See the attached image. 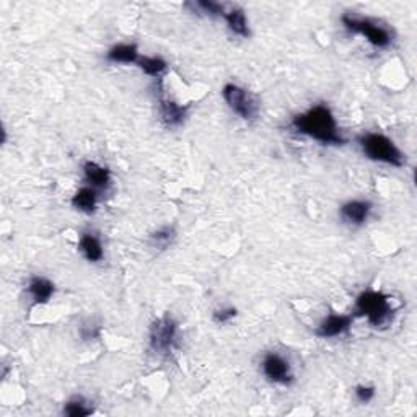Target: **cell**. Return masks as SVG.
Here are the masks:
<instances>
[{
	"mask_svg": "<svg viewBox=\"0 0 417 417\" xmlns=\"http://www.w3.org/2000/svg\"><path fill=\"white\" fill-rule=\"evenodd\" d=\"M292 127L299 134L321 142L323 145H342L344 139L339 134V127L333 111L325 105H316L305 113L295 116Z\"/></svg>",
	"mask_w": 417,
	"mask_h": 417,
	"instance_id": "1",
	"label": "cell"
},
{
	"mask_svg": "<svg viewBox=\"0 0 417 417\" xmlns=\"http://www.w3.org/2000/svg\"><path fill=\"white\" fill-rule=\"evenodd\" d=\"M390 296L383 292L365 290L355 300V316H365L373 328H381L393 320Z\"/></svg>",
	"mask_w": 417,
	"mask_h": 417,
	"instance_id": "2",
	"label": "cell"
},
{
	"mask_svg": "<svg viewBox=\"0 0 417 417\" xmlns=\"http://www.w3.org/2000/svg\"><path fill=\"white\" fill-rule=\"evenodd\" d=\"M360 147H362L364 153L373 162L386 163V165L401 166L406 163V157L404 153L396 147L393 140L383 134H378V132H368L360 137Z\"/></svg>",
	"mask_w": 417,
	"mask_h": 417,
	"instance_id": "3",
	"label": "cell"
},
{
	"mask_svg": "<svg viewBox=\"0 0 417 417\" xmlns=\"http://www.w3.org/2000/svg\"><path fill=\"white\" fill-rule=\"evenodd\" d=\"M341 20L344 27L349 29V31L362 34V36L367 38V41L375 47L385 49V47L391 46V42H393V34L390 33V29L380 27V25L375 23L373 20L360 18V16L354 15H344Z\"/></svg>",
	"mask_w": 417,
	"mask_h": 417,
	"instance_id": "4",
	"label": "cell"
},
{
	"mask_svg": "<svg viewBox=\"0 0 417 417\" xmlns=\"http://www.w3.org/2000/svg\"><path fill=\"white\" fill-rule=\"evenodd\" d=\"M178 341V323L171 316L158 318L150 326V349L158 355H166L176 347Z\"/></svg>",
	"mask_w": 417,
	"mask_h": 417,
	"instance_id": "5",
	"label": "cell"
},
{
	"mask_svg": "<svg viewBox=\"0 0 417 417\" xmlns=\"http://www.w3.org/2000/svg\"><path fill=\"white\" fill-rule=\"evenodd\" d=\"M222 94L229 108L244 121L255 119L257 116V103L248 90L236 84H227L222 90Z\"/></svg>",
	"mask_w": 417,
	"mask_h": 417,
	"instance_id": "6",
	"label": "cell"
},
{
	"mask_svg": "<svg viewBox=\"0 0 417 417\" xmlns=\"http://www.w3.org/2000/svg\"><path fill=\"white\" fill-rule=\"evenodd\" d=\"M264 377L268 378L270 383L276 385H290L294 381V373H292L289 360H286L277 352H268L263 357L261 362Z\"/></svg>",
	"mask_w": 417,
	"mask_h": 417,
	"instance_id": "7",
	"label": "cell"
},
{
	"mask_svg": "<svg viewBox=\"0 0 417 417\" xmlns=\"http://www.w3.org/2000/svg\"><path fill=\"white\" fill-rule=\"evenodd\" d=\"M354 323V316L351 315H329L321 321L320 326L316 328V334L323 339L338 338L346 334Z\"/></svg>",
	"mask_w": 417,
	"mask_h": 417,
	"instance_id": "8",
	"label": "cell"
},
{
	"mask_svg": "<svg viewBox=\"0 0 417 417\" xmlns=\"http://www.w3.org/2000/svg\"><path fill=\"white\" fill-rule=\"evenodd\" d=\"M341 218L351 227H360L368 220L372 214V204L368 201H349L342 205Z\"/></svg>",
	"mask_w": 417,
	"mask_h": 417,
	"instance_id": "9",
	"label": "cell"
},
{
	"mask_svg": "<svg viewBox=\"0 0 417 417\" xmlns=\"http://www.w3.org/2000/svg\"><path fill=\"white\" fill-rule=\"evenodd\" d=\"M84 176L88 186L97 189V191H103V189H108L111 186V171L97 162L85 163Z\"/></svg>",
	"mask_w": 417,
	"mask_h": 417,
	"instance_id": "10",
	"label": "cell"
},
{
	"mask_svg": "<svg viewBox=\"0 0 417 417\" xmlns=\"http://www.w3.org/2000/svg\"><path fill=\"white\" fill-rule=\"evenodd\" d=\"M27 290H28V294L31 295L34 305H42V303L49 302L51 296L54 295L55 287H54V283L49 281V279L36 276V277L29 279Z\"/></svg>",
	"mask_w": 417,
	"mask_h": 417,
	"instance_id": "11",
	"label": "cell"
},
{
	"mask_svg": "<svg viewBox=\"0 0 417 417\" xmlns=\"http://www.w3.org/2000/svg\"><path fill=\"white\" fill-rule=\"evenodd\" d=\"M79 249L90 263H100L105 257V249H103L100 238L93 233H84L80 236Z\"/></svg>",
	"mask_w": 417,
	"mask_h": 417,
	"instance_id": "12",
	"label": "cell"
},
{
	"mask_svg": "<svg viewBox=\"0 0 417 417\" xmlns=\"http://www.w3.org/2000/svg\"><path fill=\"white\" fill-rule=\"evenodd\" d=\"M160 113L163 123H165L166 126L176 127V126H181L184 123L188 114V108L186 106L176 105L175 101L165 100V98H163V100H160Z\"/></svg>",
	"mask_w": 417,
	"mask_h": 417,
	"instance_id": "13",
	"label": "cell"
},
{
	"mask_svg": "<svg viewBox=\"0 0 417 417\" xmlns=\"http://www.w3.org/2000/svg\"><path fill=\"white\" fill-rule=\"evenodd\" d=\"M97 204H98V191L90 186L79 189V191L74 194V197H72V205H74V209L80 210V212L84 214H93L94 210H97Z\"/></svg>",
	"mask_w": 417,
	"mask_h": 417,
	"instance_id": "14",
	"label": "cell"
},
{
	"mask_svg": "<svg viewBox=\"0 0 417 417\" xmlns=\"http://www.w3.org/2000/svg\"><path fill=\"white\" fill-rule=\"evenodd\" d=\"M106 59L114 64H137L140 55L136 45H118L111 47L106 54Z\"/></svg>",
	"mask_w": 417,
	"mask_h": 417,
	"instance_id": "15",
	"label": "cell"
},
{
	"mask_svg": "<svg viewBox=\"0 0 417 417\" xmlns=\"http://www.w3.org/2000/svg\"><path fill=\"white\" fill-rule=\"evenodd\" d=\"M225 21H227V25H229L230 31L235 33L236 36L249 38V34H251L249 33L247 15H244V12L242 10V8H233V10L227 12Z\"/></svg>",
	"mask_w": 417,
	"mask_h": 417,
	"instance_id": "16",
	"label": "cell"
},
{
	"mask_svg": "<svg viewBox=\"0 0 417 417\" xmlns=\"http://www.w3.org/2000/svg\"><path fill=\"white\" fill-rule=\"evenodd\" d=\"M137 66L140 67V71H144L145 74L153 77V79H160V77L165 74L166 68H168V64L166 61H163L162 58H157V55H144V58L139 59Z\"/></svg>",
	"mask_w": 417,
	"mask_h": 417,
	"instance_id": "17",
	"label": "cell"
},
{
	"mask_svg": "<svg viewBox=\"0 0 417 417\" xmlns=\"http://www.w3.org/2000/svg\"><path fill=\"white\" fill-rule=\"evenodd\" d=\"M176 238V231L173 227H163V229L153 231L150 235V243H152L153 248L158 249H166L173 244Z\"/></svg>",
	"mask_w": 417,
	"mask_h": 417,
	"instance_id": "18",
	"label": "cell"
},
{
	"mask_svg": "<svg viewBox=\"0 0 417 417\" xmlns=\"http://www.w3.org/2000/svg\"><path fill=\"white\" fill-rule=\"evenodd\" d=\"M93 412V407L88 406V403L84 398L71 399L66 406H64V414L68 417H85Z\"/></svg>",
	"mask_w": 417,
	"mask_h": 417,
	"instance_id": "19",
	"label": "cell"
},
{
	"mask_svg": "<svg viewBox=\"0 0 417 417\" xmlns=\"http://www.w3.org/2000/svg\"><path fill=\"white\" fill-rule=\"evenodd\" d=\"M188 5H192L197 10H201L202 14L209 15V16H222V18H225L227 12L225 7L220 5V3L212 2V0H199V2L194 3H188Z\"/></svg>",
	"mask_w": 417,
	"mask_h": 417,
	"instance_id": "20",
	"label": "cell"
},
{
	"mask_svg": "<svg viewBox=\"0 0 417 417\" xmlns=\"http://www.w3.org/2000/svg\"><path fill=\"white\" fill-rule=\"evenodd\" d=\"M354 393H355V398L359 399L360 403H368L375 398V388H373V386L360 385V386H357Z\"/></svg>",
	"mask_w": 417,
	"mask_h": 417,
	"instance_id": "21",
	"label": "cell"
},
{
	"mask_svg": "<svg viewBox=\"0 0 417 417\" xmlns=\"http://www.w3.org/2000/svg\"><path fill=\"white\" fill-rule=\"evenodd\" d=\"M236 316V308H222L214 312V321L216 323H229Z\"/></svg>",
	"mask_w": 417,
	"mask_h": 417,
	"instance_id": "22",
	"label": "cell"
}]
</instances>
